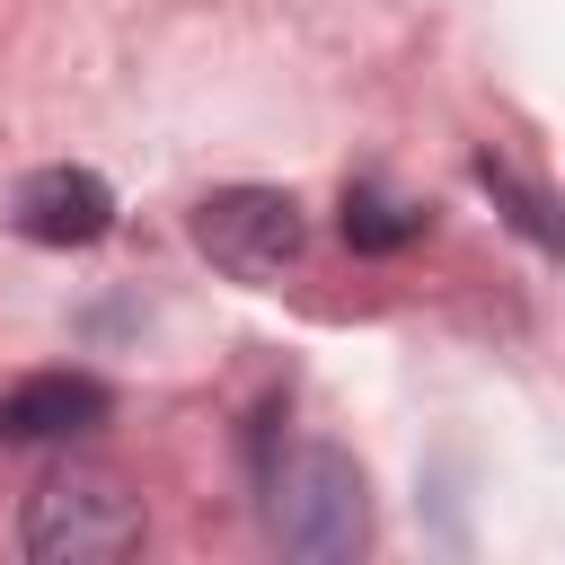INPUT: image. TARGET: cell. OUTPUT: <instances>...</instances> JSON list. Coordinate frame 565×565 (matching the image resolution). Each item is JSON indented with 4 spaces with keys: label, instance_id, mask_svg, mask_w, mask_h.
<instances>
[{
    "label": "cell",
    "instance_id": "obj_1",
    "mask_svg": "<svg viewBox=\"0 0 565 565\" xmlns=\"http://www.w3.org/2000/svg\"><path fill=\"white\" fill-rule=\"evenodd\" d=\"M265 521L291 556L309 565H344L362 556L371 539V494H362V468L335 450V441H300L274 477H265Z\"/></svg>",
    "mask_w": 565,
    "mask_h": 565
},
{
    "label": "cell",
    "instance_id": "obj_2",
    "mask_svg": "<svg viewBox=\"0 0 565 565\" xmlns=\"http://www.w3.org/2000/svg\"><path fill=\"white\" fill-rule=\"evenodd\" d=\"M18 547L35 565H106L141 547V503L106 477V468H62L26 494V530Z\"/></svg>",
    "mask_w": 565,
    "mask_h": 565
},
{
    "label": "cell",
    "instance_id": "obj_3",
    "mask_svg": "<svg viewBox=\"0 0 565 565\" xmlns=\"http://www.w3.org/2000/svg\"><path fill=\"white\" fill-rule=\"evenodd\" d=\"M194 247L230 274V282H274L300 265L309 247V221L282 185H221L194 203Z\"/></svg>",
    "mask_w": 565,
    "mask_h": 565
},
{
    "label": "cell",
    "instance_id": "obj_4",
    "mask_svg": "<svg viewBox=\"0 0 565 565\" xmlns=\"http://www.w3.org/2000/svg\"><path fill=\"white\" fill-rule=\"evenodd\" d=\"M9 221H18V238H35V247H97L106 230H115V185L97 177V168H35L18 194H9Z\"/></svg>",
    "mask_w": 565,
    "mask_h": 565
},
{
    "label": "cell",
    "instance_id": "obj_5",
    "mask_svg": "<svg viewBox=\"0 0 565 565\" xmlns=\"http://www.w3.org/2000/svg\"><path fill=\"white\" fill-rule=\"evenodd\" d=\"M106 380H88V371H35V380H18L9 397H0V441H71V433H88V424H106Z\"/></svg>",
    "mask_w": 565,
    "mask_h": 565
},
{
    "label": "cell",
    "instance_id": "obj_6",
    "mask_svg": "<svg viewBox=\"0 0 565 565\" xmlns=\"http://www.w3.org/2000/svg\"><path fill=\"white\" fill-rule=\"evenodd\" d=\"M344 238L362 256H397L406 238H424V203H406L388 185H344Z\"/></svg>",
    "mask_w": 565,
    "mask_h": 565
},
{
    "label": "cell",
    "instance_id": "obj_7",
    "mask_svg": "<svg viewBox=\"0 0 565 565\" xmlns=\"http://www.w3.org/2000/svg\"><path fill=\"white\" fill-rule=\"evenodd\" d=\"M477 185H486V194H494V203L512 212V230H521V238H539V247H556V221H547V194H539V185H521V177H512V168H503L494 150L477 159Z\"/></svg>",
    "mask_w": 565,
    "mask_h": 565
}]
</instances>
